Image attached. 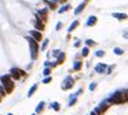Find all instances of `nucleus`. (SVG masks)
I'll use <instances>...</instances> for the list:
<instances>
[{
  "label": "nucleus",
  "instance_id": "f257e3e1",
  "mask_svg": "<svg viewBox=\"0 0 128 115\" xmlns=\"http://www.w3.org/2000/svg\"><path fill=\"white\" fill-rule=\"evenodd\" d=\"M0 81H1V85L4 87L7 93L13 92V89H14V81L10 78V75H3L1 78H0Z\"/></svg>",
  "mask_w": 128,
  "mask_h": 115
},
{
  "label": "nucleus",
  "instance_id": "f03ea898",
  "mask_svg": "<svg viewBox=\"0 0 128 115\" xmlns=\"http://www.w3.org/2000/svg\"><path fill=\"white\" fill-rule=\"evenodd\" d=\"M111 103H126L127 102V91H118L110 98Z\"/></svg>",
  "mask_w": 128,
  "mask_h": 115
},
{
  "label": "nucleus",
  "instance_id": "7ed1b4c3",
  "mask_svg": "<svg viewBox=\"0 0 128 115\" xmlns=\"http://www.w3.org/2000/svg\"><path fill=\"white\" fill-rule=\"evenodd\" d=\"M29 40V44H30V51H31V57L32 60H35L38 57V52H39V45H38V42L32 38H27Z\"/></svg>",
  "mask_w": 128,
  "mask_h": 115
},
{
  "label": "nucleus",
  "instance_id": "20e7f679",
  "mask_svg": "<svg viewBox=\"0 0 128 115\" xmlns=\"http://www.w3.org/2000/svg\"><path fill=\"white\" fill-rule=\"evenodd\" d=\"M25 75V71L20 70V69H12L10 70V78L14 79V80H18V79H21V76Z\"/></svg>",
  "mask_w": 128,
  "mask_h": 115
},
{
  "label": "nucleus",
  "instance_id": "39448f33",
  "mask_svg": "<svg viewBox=\"0 0 128 115\" xmlns=\"http://www.w3.org/2000/svg\"><path fill=\"white\" fill-rule=\"evenodd\" d=\"M64 81L65 83L62 84V89H69V88H71V87L74 85V80H73L71 76H67Z\"/></svg>",
  "mask_w": 128,
  "mask_h": 115
},
{
  "label": "nucleus",
  "instance_id": "423d86ee",
  "mask_svg": "<svg viewBox=\"0 0 128 115\" xmlns=\"http://www.w3.org/2000/svg\"><path fill=\"white\" fill-rule=\"evenodd\" d=\"M38 16L40 17V20H42L43 22H45L47 17H48V9H40L39 12H38Z\"/></svg>",
  "mask_w": 128,
  "mask_h": 115
},
{
  "label": "nucleus",
  "instance_id": "0eeeda50",
  "mask_svg": "<svg viewBox=\"0 0 128 115\" xmlns=\"http://www.w3.org/2000/svg\"><path fill=\"white\" fill-rule=\"evenodd\" d=\"M110 105H111L110 100H105V101H102V103L98 106V107H100V110H101L102 113H105V111L109 109V106H110Z\"/></svg>",
  "mask_w": 128,
  "mask_h": 115
},
{
  "label": "nucleus",
  "instance_id": "6e6552de",
  "mask_svg": "<svg viewBox=\"0 0 128 115\" xmlns=\"http://www.w3.org/2000/svg\"><path fill=\"white\" fill-rule=\"evenodd\" d=\"M30 35H31L32 39H35L36 42H42V39H43L42 32L40 31H30Z\"/></svg>",
  "mask_w": 128,
  "mask_h": 115
},
{
  "label": "nucleus",
  "instance_id": "1a4fd4ad",
  "mask_svg": "<svg viewBox=\"0 0 128 115\" xmlns=\"http://www.w3.org/2000/svg\"><path fill=\"white\" fill-rule=\"evenodd\" d=\"M94 70H96L97 72L102 74V72H105V71H106V65H103V64H98L96 67H94Z\"/></svg>",
  "mask_w": 128,
  "mask_h": 115
},
{
  "label": "nucleus",
  "instance_id": "9d476101",
  "mask_svg": "<svg viewBox=\"0 0 128 115\" xmlns=\"http://www.w3.org/2000/svg\"><path fill=\"white\" fill-rule=\"evenodd\" d=\"M96 22H97V18L94 17V16H92V17L88 18V22H87V25H88V26H93Z\"/></svg>",
  "mask_w": 128,
  "mask_h": 115
},
{
  "label": "nucleus",
  "instance_id": "9b49d317",
  "mask_svg": "<svg viewBox=\"0 0 128 115\" xmlns=\"http://www.w3.org/2000/svg\"><path fill=\"white\" fill-rule=\"evenodd\" d=\"M114 17H115V18H119V20H126V18H127V14H126V13H114Z\"/></svg>",
  "mask_w": 128,
  "mask_h": 115
},
{
  "label": "nucleus",
  "instance_id": "f8f14e48",
  "mask_svg": "<svg viewBox=\"0 0 128 115\" xmlns=\"http://www.w3.org/2000/svg\"><path fill=\"white\" fill-rule=\"evenodd\" d=\"M35 27L38 30H44V23L40 22V20H38V21H35Z\"/></svg>",
  "mask_w": 128,
  "mask_h": 115
},
{
  "label": "nucleus",
  "instance_id": "ddd939ff",
  "mask_svg": "<svg viewBox=\"0 0 128 115\" xmlns=\"http://www.w3.org/2000/svg\"><path fill=\"white\" fill-rule=\"evenodd\" d=\"M78 26H79V22H78V21H74V22H73V25H70V27H69V32L74 31V30L77 29Z\"/></svg>",
  "mask_w": 128,
  "mask_h": 115
},
{
  "label": "nucleus",
  "instance_id": "4468645a",
  "mask_svg": "<svg viewBox=\"0 0 128 115\" xmlns=\"http://www.w3.org/2000/svg\"><path fill=\"white\" fill-rule=\"evenodd\" d=\"M84 7H85V4H84V3H83V4H80V5H79V7L77 8V9L74 10V13H75V14H79V13H80V12H83Z\"/></svg>",
  "mask_w": 128,
  "mask_h": 115
},
{
  "label": "nucleus",
  "instance_id": "2eb2a0df",
  "mask_svg": "<svg viewBox=\"0 0 128 115\" xmlns=\"http://www.w3.org/2000/svg\"><path fill=\"white\" fill-rule=\"evenodd\" d=\"M80 69H81V61H77V62H75V65H74V70L79 71Z\"/></svg>",
  "mask_w": 128,
  "mask_h": 115
},
{
  "label": "nucleus",
  "instance_id": "dca6fc26",
  "mask_svg": "<svg viewBox=\"0 0 128 115\" xmlns=\"http://www.w3.org/2000/svg\"><path fill=\"white\" fill-rule=\"evenodd\" d=\"M36 88H38V85H36V84L31 87V89H30V92H29V97H31V96L34 94V93H35V91H36Z\"/></svg>",
  "mask_w": 128,
  "mask_h": 115
},
{
  "label": "nucleus",
  "instance_id": "f3484780",
  "mask_svg": "<svg viewBox=\"0 0 128 115\" xmlns=\"http://www.w3.org/2000/svg\"><path fill=\"white\" fill-rule=\"evenodd\" d=\"M88 53H89V48H88V47L83 48V52H81V56H83V57H87V56H88Z\"/></svg>",
  "mask_w": 128,
  "mask_h": 115
},
{
  "label": "nucleus",
  "instance_id": "a211bd4d",
  "mask_svg": "<svg viewBox=\"0 0 128 115\" xmlns=\"http://www.w3.org/2000/svg\"><path fill=\"white\" fill-rule=\"evenodd\" d=\"M51 107H52V109H54L56 111H58V110H60V105H58V102H53V103H51Z\"/></svg>",
  "mask_w": 128,
  "mask_h": 115
},
{
  "label": "nucleus",
  "instance_id": "6ab92c4d",
  "mask_svg": "<svg viewBox=\"0 0 128 115\" xmlns=\"http://www.w3.org/2000/svg\"><path fill=\"white\" fill-rule=\"evenodd\" d=\"M43 109H44V102H40L39 105H38V107H36V113H40Z\"/></svg>",
  "mask_w": 128,
  "mask_h": 115
},
{
  "label": "nucleus",
  "instance_id": "aec40b11",
  "mask_svg": "<svg viewBox=\"0 0 128 115\" xmlns=\"http://www.w3.org/2000/svg\"><path fill=\"white\" fill-rule=\"evenodd\" d=\"M114 52H115V54H118V56H122V54L124 53V51H123V49H120V48H115V49H114Z\"/></svg>",
  "mask_w": 128,
  "mask_h": 115
},
{
  "label": "nucleus",
  "instance_id": "412c9836",
  "mask_svg": "<svg viewBox=\"0 0 128 115\" xmlns=\"http://www.w3.org/2000/svg\"><path fill=\"white\" fill-rule=\"evenodd\" d=\"M67 9H70V5H65V7H62L61 9L58 10V12H60V13H64V12H66Z\"/></svg>",
  "mask_w": 128,
  "mask_h": 115
},
{
  "label": "nucleus",
  "instance_id": "4be33fe9",
  "mask_svg": "<svg viewBox=\"0 0 128 115\" xmlns=\"http://www.w3.org/2000/svg\"><path fill=\"white\" fill-rule=\"evenodd\" d=\"M64 60H65V53H61V54H60V57H58V64H62Z\"/></svg>",
  "mask_w": 128,
  "mask_h": 115
},
{
  "label": "nucleus",
  "instance_id": "5701e85b",
  "mask_svg": "<svg viewBox=\"0 0 128 115\" xmlns=\"http://www.w3.org/2000/svg\"><path fill=\"white\" fill-rule=\"evenodd\" d=\"M5 94H7V92H5L4 87H3V85H0V96H5Z\"/></svg>",
  "mask_w": 128,
  "mask_h": 115
},
{
  "label": "nucleus",
  "instance_id": "b1692460",
  "mask_svg": "<svg viewBox=\"0 0 128 115\" xmlns=\"http://www.w3.org/2000/svg\"><path fill=\"white\" fill-rule=\"evenodd\" d=\"M51 81H52V78H51V76H47V78L43 80V83H44V84H48V83H51Z\"/></svg>",
  "mask_w": 128,
  "mask_h": 115
},
{
  "label": "nucleus",
  "instance_id": "393cba45",
  "mask_svg": "<svg viewBox=\"0 0 128 115\" xmlns=\"http://www.w3.org/2000/svg\"><path fill=\"white\" fill-rule=\"evenodd\" d=\"M48 43H49V42H48V40H45V42L43 43V45H42V51H45V48H47Z\"/></svg>",
  "mask_w": 128,
  "mask_h": 115
},
{
  "label": "nucleus",
  "instance_id": "a878e982",
  "mask_svg": "<svg viewBox=\"0 0 128 115\" xmlns=\"http://www.w3.org/2000/svg\"><path fill=\"white\" fill-rule=\"evenodd\" d=\"M87 45H88V47H91V45H94V42H93V40H91V39H89V40H87Z\"/></svg>",
  "mask_w": 128,
  "mask_h": 115
},
{
  "label": "nucleus",
  "instance_id": "bb28decb",
  "mask_svg": "<svg viewBox=\"0 0 128 115\" xmlns=\"http://www.w3.org/2000/svg\"><path fill=\"white\" fill-rule=\"evenodd\" d=\"M94 114H96V115H102V111L100 110V107H97L96 110H94Z\"/></svg>",
  "mask_w": 128,
  "mask_h": 115
},
{
  "label": "nucleus",
  "instance_id": "cd10ccee",
  "mask_svg": "<svg viewBox=\"0 0 128 115\" xmlns=\"http://www.w3.org/2000/svg\"><path fill=\"white\" fill-rule=\"evenodd\" d=\"M75 102H77V98L74 97V98H73V100L69 102V106H73V105H75Z\"/></svg>",
  "mask_w": 128,
  "mask_h": 115
},
{
  "label": "nucleus",
  "instance_id": "c85d7f7f",
  "mask_svg": "<svg viewBox=\"0 0 128 115\" xmlns=\"http://www.w3.org/2000/svg\"><path fill=\"white\" fill-rule=\"evenodd\" d=\"M103 54H105V52H103V51H98V52L96 53V56H98V57H102Z\"/></svg>",
  "mask_w": 128,
  "mask_h": 115
},
{
  "label": "nucleus",
  "instance_id": "c756f323",
  "mask_svg": "<svg viewBox=\"0 0 128 115\" xmlns=\"http://www.w3.org/2000/svg\"><path fill=\"white\" fill-rule=\"evenodd\" d=\"M49 74H51V69H48V67H47V69H44V75H49Z\"/></svg>",
  "mask_w": 128,
  "mask_h": 115
},
{
  "label": "nucleus",
  "instance_id": "7c9ffc66",
  "mask_svg": "<svg viewBox=\"0 0 128 115\" xmlns=\"http://www.w3.org/2000/svg\"><path fill=\"white\" fill-rule=\"evenodd\" d=\"M94 88H96V83H92L91 85H89V89H91V91H93Z\"/></svg>",
  "mask_w": 128,
  "mask_h": 115
},
{
  "label": "nucleus",
  "instance_id": "2f4dec72",
  "mask_svg": "<svg viewBox=\"0 0 128 115\" xmlns=\"http://www.w3.org/2000/svg\"><path fill=\"white\" fill-rule=\"evenodd\" d=\"M49 7L52 9H54V8H56V3H49Z\"/></svg>",
  "mask_w": 128,
  "mask_h": 115
},
{
  "label": "nucleus",
  "instance_id": "473e14b6",
  "mask_svg": "<svg viewBox=\"0 0 128 115\" xmlns=\"http://www.w3.org/2000/svg\"><path fill=\"white\" fill-rule=\"evenodd\" d=\"M61 27H62V23H61V22H60V23H57V26H56V30H60Z\"/></svg>",
  "mask_w": 128,
  "mask_h": 115
},
{
  "label": "nucleus",
  "instance_id": "72a5a7b5",
  "mask_svg": "<svg viewBox=\"0 0 128 115\" xmlns=\"http://www.w3.org/2000/svg\"><path fill=\"white\" fill-rule=\"evenodd\" d=\"M80 44H81V42H77V43H75V47H80Z\"/></svg>",
  "mask_w": 128,
  "mask_h": 115
},
{
  "label": "nucleus",
  "instance_id": "f704fd0d",
  "mask_svg": "<svg viewBox=\"0 0 128 115\" xmlns=\"http://www.w3.org/2000/svg\"><path fill=\"white\" fill-rule=\"evenodd\" d=\"M60 1H61V3H65V1H67V0H60Z\"/></svg>",
  "mask_w": 128,
  "mask_h": 115
},
{
  "label": "nucleus",
  "instance_id": "c9c22d12",
  "mask_svg": "<svg viewBox=\"0 0 128 115\" xmlns=\"http://www.w3.org/2000/svg\"><path fill=\"white\" fill-rule=\"evenodd\" d=\"M91 115H96V114H94V111H93V113H91Z\"/></svg>",
  "mask_w": 128,
  "mask_h": 115
},
{
  "label": "nucleus",
  "instance_id": "e433bc0d",
  "mask_svg": "<svg viewBox=\"0 0 128 115\" xmlns=\"http://www.w3.org/2000/svg\"><path fill=\"white\" fill-rule=\"evenodd\" d=\"M0 101H1V96H0Z\"/></svg>",
  "mask_w": 128,
  "mask_h": 115
},
{
  "label": "nucleus",
  "instance_id": "4c0bfd02",
  "mask_svg": "<svg viewBox=\"0 0 128 115\" xmlns=\"http://www.w3.org/2000/svg\"><path fill=\"white\" fill-rule=\"evenodd\" d=\"M8 115H13V114H8Z\"/></svg>",
  "mask_w": 128,
  "mask_h": 115
},
{
  "label": "nucleus",
  "instance_id": "58836bf2",
  "mask_svg": "<svg viewBox=\"0 0 128 115\" xmlns=\"http://www.w3.org/2000/svg\"><path fill=\"white\" fill-rule=\"evenodd\" d=\"M85 1H89V0H85Z\"/></svg>",
  "mask_w": 128,
  "mask_h": 115
}]
</instances>
